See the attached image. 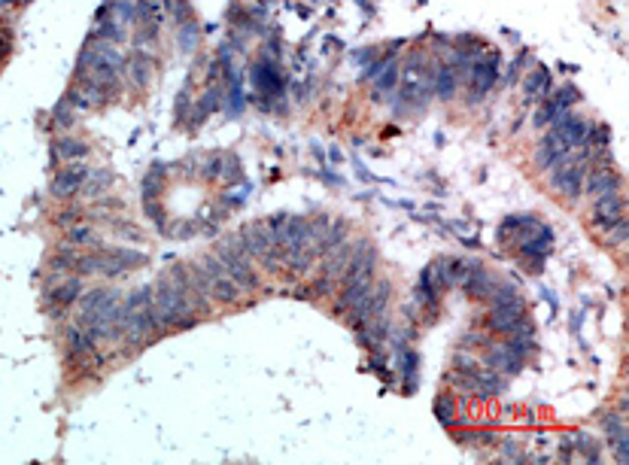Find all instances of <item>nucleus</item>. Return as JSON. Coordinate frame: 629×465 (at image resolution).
<instances>
[{
	"label": "nucleus",
	"instance_id": "nucleus-12",
	"mask_svg": "<svg viewBox=\"0 0 629 465\" xmlns=\"http://www.w3.org/2000/svg\"><path fill=\"white\" fill-rule=\"evenodd\" d=\"M456 79L459 76H456L453 67H441V70L432 76V91L447 101V97H453V91H456Z\"/></svg>",
	"mask_w": 629,
	"mask_h": 465
},
{
	"label": "nucleus",
	"instance_id": "nucleus-10",
	"mask_svg": "<svg viewBox=\"0 0 629 465\" xmlns=\"http://www.w3.org/2000/svg\"><path fill=\"white\" fill-rule=\"evenodd\" d=\"M620 186V177L611 167H596L593 173H590V182H587V192L590 195H602V192H617Z\"/></svg>",
	"mask_w": 629,
	"mask_h": 465
},
{
	"label": "nucleus",
	"instance_id": "nucleus-3",
	"mask_svg": "<svg viewBox=\"0 0 629 465\" xmlns=\"http://www.w3.org/2000/svg\"><path fill=\"white\" fill-rule=\"evenodd\" d=\"M584 167H587V162H563V164H556L554 186H556L563 195L578 198L581 189H584V173H587Z\"/></svg>",
	"mask_w": 629,
	"mask_h": 465
},
{
	"label": "nucleus",
	"instance_id": "nucleus-15",
	"mask_svg": "<svg viewBox=\"0 0 629 465\" xmlns=\"http://www.w3.org/2000/svg\"><path fill=\"white\" fill-rule=\"evenodd\" d=\"M435 414L441 417V423L450 426V423H453V401H450L447 395H441V399L435 401Z\"/></svg>",
	"mask_w": 629,
	"mask_h": 465
},
{
	"label": "nucleus",
	"instance_id": "nucleus-8",
	"mask_svg": "<svg viewBox=\"0 0 629 465\" xmlns=\"http://www.w3.org/2000/svg\"><path fill=\"white\" fill-rule=\"evenodd\" d=\"M520 356L514 353L511 350V344H498V347H493L489 350V356H487V368H493V371H498V374H517L520 371Z\"/></svg>",
	"mask_w": 629,
	"mask_h": 465
},
{
	"label": "nucleus",
	"instance_id": "nucleus-5",
	"mask_svg": "<svg viewBox=\"0 0 629 465\" xmlns=\"http://www.w3.org/2000/svg\"><path fill=\"white\" fill-rule=\"evenodd\" d=\"M86 167H79V164H67L64 171H58L55 173V180H52V192H55L58 198H71L76 195L82 186H86Z\"/></svg>",
	"mask_w": 629,
	"mask_h": 465
},
{
	"label": "nucleus",
	"instance_id": "nucleus-11",
	"mask_svg": "<svg viewBox=\"0 0 629 465\" xmlns=\"http://www.w3.org/2000/svg\"><path fill=\"white\" fill-rule=\"evenodd\" d=\"M523 91H526L529 101H541V97H547V91H550V76H547V70H541V67H538V70L529 73Z\"/></svg>",
	"mask_w": 629,
	"mask_h": 465
},
{
	"label": "nucleus",
	"instance_id": "nucleus-4",
	"mask_svg": "<svg viewBox=\"0 0 629 465\" xmlns=\"http://www.w3.org/2000/svg\"><path fill=\"white\" fill-rule=\"evenodd\" d=\"M593 219H596V225L608 231L611 225L623 219V198H620L617 192H602L599 198H596Z\"/></svg>",
	"mask_w": 629,
	"mask_h": 465
},
{
	"label": "nucleus",
	"instance_id": "nucleus-2",
	"mask_svg": "<svg viewBox=\"0 0 629 465\" xmlns=\"http://www.w3.org/2000/svg\"><path fill=\"white\" fill-rule=\"evenodd\" d=\"M523 319H526V304H523V298H520V301L502 304V307H493V314H489L487 325H489V332L511 334L520 323H523Z\"/></svg>",
	"mask_w": 629,
	"mask_h": 465
},
{
	"label": "nucleus",
	"instance_id": "nucleus-14",
	"mask_svg": "<svg viewBox=\"0 0 629 465\" xmlns=\"http://www.w3.org/2000/svg\"><path fill=\"white\" fill-rule=\"evenodd\" d=\"M55 155H58V158H67V162H76V158H86V155H88V146H86L82 140H73V137H67V140L58 143Z\"/></svg>",
	"mask_w": 629,
	"mask_h": 465
},
{
	"label": "nucleus",
	"instance_id": "nucleus-18",
	"mask_svg": "<svg viewBox=\"0 0 629 465\" xmlns=\"http://www.w3.org/2000/svg\"><path fill=\"white\" fill-rule=\"evenodd\" d=\"M6 3H15V0H0V6H6Z\"/></svg>",
	"mask_w": 629,
	"mask_h": 465
},
{
	"label": "nucleus",
	"instance_id": "nucleus-7",
	"mask_svg": "<svg viewBox=\"0 0 629 465\" xmlns=\"http://www.w3.org/2000/svg\"><path fill=\"white\" fill-rule=\"evenodd\" d=\"M496 70H498V67H496V55H489V61L480 58L478 64L471 67L469 79H471V95L474 97H483L489 88L496 86Z\"/></svg>",
	"mask_w": 629,
	"mask_h": 465
},
{
	"label": "nucleus",
	"instance_id": "nucleus-16",
	"mask_svg": "<svg viewBox=\"0 0 629 465\" xmlns=\"http://www.w3.org/2000/svg\"><path fill=\"white\" fill-rule=\"evenodd\" d=\"M623 240H626V219H620V222H614L608 228V243L611 247H620Z\"/></svg>",
	"mask_w": 629,
	"mask_h": 465
},
{
	"label": "nucleus",
	"instance_id": "nucleus-13",
	"mask_svg": "<svg viewBox=\"0 0 629 465\" xmlns=\"http://www.w3.org/2000/svg\"><path fill=\"white\" fill-rule=\"evenodd\" d=\"M76 298H79V280H67V283L49 289V301L55 304V307H67V304H73Z\"/></svg>",
	"mask_w": 629,
	"mask_h": 465
},
{
	"label": "nucleus",
	"instance_id": "nucleus-1",
	"mask_svg": "<svg viewBox=\"0 0 629 465\" xmlns=\"http://www.w3.org/2000/svg\"><path fill=\"white\" fill-rule=\"evenodd\" d=\"M216 258L222 262V268H225L228 274L234 277V283L247 292V289H256L259 286V277H256V271L250 268V256L243 253L237 243H228V247H219L216 249Z\"/></svg>",
	"mask_w": 629,
	"mask_h": 465
},
{
	"label": "nucleus",
	"instance_id": "nucleus-17",
	"mask_svg": "<svg viewBox=\"0 0 629 465\" xmlns=\"http://www.w3.org/2000/svg\"><path fill=\"white\" fill-rule=\"evenodd\" d=\"M71 240L73 243H91V240H95V231H91L88 225H76L71 231Z\"/></svg>",
	"mask_w": 629,
	"mask_h": 465
},
{
	"label": "nucleus",
	"instance_id": "nucleus-6",
	"mask_svg": "<svg viewBox=\"0 0 629 465\" xmlns=\"http://www.w3.org/2000/svg\"><path fill=\"white\" fill-rule=\"evenodd\" d=\"M432 76H435V73L426 70L423 61L411 64L408 73H404V97H408V101H413V97L429 95V91H432ZM423 101H426V97H423Z\"/></svg>",
	"mask_w": 629,
	"mask_h": 465
},
{
	"label": "nucleus",
	"instance_id": "nucleus-9",
	"mask_svg": "<svg viewBox=\"0 0 629 465\" xmlns=\"http://www.w3.org/2000/svg\"><path fill=\"white\" fill-rule=\"evenodd\" d=\"M462 289L469 295H474V298H487L489 292L496 289V280L489 277L483 268H478V265H471L469 274H465V280H462Z\"/></svg>",
	"mask_w": 629,
	"mask_h": 465
}]
</instances>
